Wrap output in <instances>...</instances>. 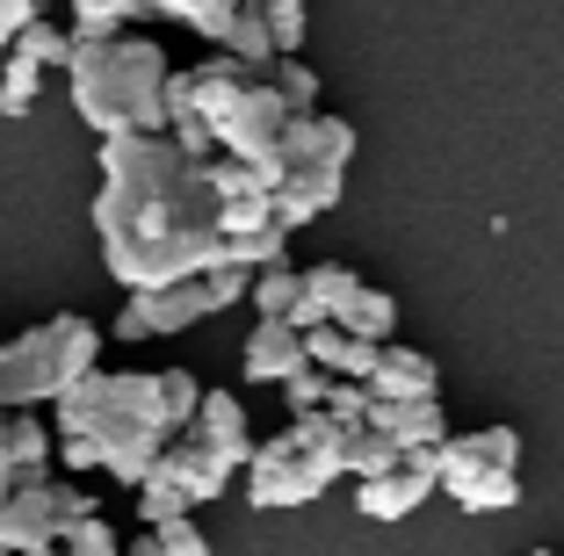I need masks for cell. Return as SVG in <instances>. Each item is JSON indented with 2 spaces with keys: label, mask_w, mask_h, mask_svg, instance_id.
<instances>
[{
  "label": "cell",
  "mask_w": 564,
  "mask_h": 556,
  "mask_svg": "<svg viewBox=\"0 0 564 556\" xmlns=\"http://www.w3.org/2000/svg\"><path fill=\"white\" fill-rule=\"evenodd\" d=\"M36 15H44L36 0H0V51H15V44H22V30H30Z\"/></svg>",
  "instance_id": "obj_37"
},
{
  "label": "cell",
  "mask_w": 564,
  "mask_h": 556,
  "mask_svg": "<svg viewBox=\"0 0 564 556\" xmlns=\"http://www.w3.org/2000/svg\"><path fill=\"white\" fill-rule=\"evenodd\" d=\"M210 131H217V152H232V160H247V166H261L268 152L282 145V131H290V109H282V95L268 87V73L261 80H247L225 109L210 116Z\"/></svg>",
  "instance_id": "obj_8"
},
{
  "label": "cell",
  "mask_w": 564,
  "mask_h": 556,
  "mask_svg": "<svg viewBox=\"0 0 564 556\" xmlns=\"http://www.w3.org/2000/svg\"><path fill=\"white\" fill-rule=\"evenodd\" d=\"M297 296H304V268L275 261V268L253 275V312L261 318H297Z\"/></svg>",
  "instance_id": "obj_23"
},
{
  "label": "cell",
  "mask_w": 564,
  "mask_h": 556,
  "mask_svg": "<svg viewBox=\"0 0 564 556\" xmlns=\"http://www.w3.org/2000/svg\"><path fill=\"white\" fill-rule=\"evenodd\" d=\"M166 51L152 36L123 30L101 44H73L66 87L95 138H160L166 131Z\"/></svg>",
  "instance_id": "obj_3"
},
{
  "label": "cell",
  "mask_w": 564,
  "mask_h": 556,
  "mask_svg": "<svg viewBox=\"0 0 564 556\" xmlns=\"http://www.w3.org/2000/svg\"><path fill=\"white\" fill-rule=\"evenodd\" d=\"M152 0H73V44H101V36H123Z\"/></svg>",
  "instance_id": "obj_21"
},
{
  "label": "cell",
  "mask_w": 564,
  "mask_h": 556,
  "mask_svg": "<svg viewBox=\"0 0 564 556\" xmlns=\"http://www.w3.org/2000/svg\"><path fill=\"white\" fill-rule=\"evenodd\" d=\"M95 513L80 484L66 477H15V484L0 491V556H30V549H58L73 527Z\"/></svg>",
  "instance_id": "obj_7"
},
{
  "label": "cell",
  "mask_w": 564,
  "mask_h": 556,
  "mask_svg": "<svg viewBox=\"0 0 564 556\" xmlns=\"http://www.w3.org/2000/svg\"><path fill=\"white\" fill-rule=\"evenodd\" d=\"M0 355H8V340H0Z\"/></svg>",
  "instance_id": "obj_41"
},
{
  "label": "cell",
  "mask_w": 564,
  "mask_h": 556,
  "mask_svg": "<svg viewBox=\"0 0 564 556\" xmlns=\"http://www.w3.org/2000/svg\"><path fill=\"white\" fill-rule=\"evenodd\" d=\"M239 369H247L253 383H290L297 369H312V347H304V332L290 326V318H261L253 326V340H247V355H239Z\"/></svg>",
  "instance_id": "obj_11"
},
{
  "label": "cell",
  "mask_w": 564,
  "mask_h": 556,
  "mask_svg": "<svg viewBox=\"0 0 564 556\" xmlns=\"http://www.w3.org/2000/svg\"><path fill=\"white\" fill-rule=\"evenodd\" d=\"M355 290H362V275H355L348 261H312V268H304V296H297V318H290V326H297V332L333 326V318L348 312Z\"/></svg>",
  "instance_id": "obj_14"
},
{
  "label": "cell",
  "mask_w": 564,
  "mask_h": 556,
  "mask_svg": "<svg viewBox=\"0 0 564 556\" xmlns=\"http://www.w3.org/2000/svg\"><path fill=\"white\" fill-rule=\"evenodd\" d=\"M152 377H160V405H166V419L182 426H196V405H203V383L188 377V369H152Z\"/></svg>",
  "instance_id": "obj_29"
},
{
  "label": "cell",
  "mask_w": 564,
  "mask_h": 556,
  "mask_svg": "<svg viewBox=\"0 0 564 556\" xmlns=\"http://www.w3.org/2000/svg\"><path fill=\"white\" fill-rule=\"evenodd\" d=\"M369 391L377 397H442V369H434V355H420V347L405 340H383L377 347V369H369Z\"/></svg>",
  "instance_id": "obj_12"
},
{
  "label": "cell",
  "mask_w": 564,
  "mask_h": 556,
  "mask_svg": "<svg viewBox=\"0 0 564 556\" xmlns=\"http://www.w3.org/2000/svg\"><path fill=\"white\" fill-rule=\"evenodd\" d=\"M36 87H44V66H30L22 51H8V73H0V116H30Z\"/></svg>",
  "instance_id": "obj_27"
},
{
  "label": "cell",
  "mask_w": 564,
  "mask_h": 556,
  "mask_svg": "<svg viewBox=\"0 0 564 556\" xmlns=\"http://www.w3.org/2000/svg\"><path fill=\"white\" fill-rule=\"evenodd\" d=\"M152 542H160V556H210V535L196 527V513H182V521L152 527Z\"/></svg>",
  "instance_id": "obj_35"
},
{
  "label": "cell",
  "mask_w": 564,
  "mask_h": 556,
  "mask_svg": "<svg viewBox=\"0 0 564 556\" xmlns=\"http://www.w3.org/2000/svg\"><path fill=\"white\" fill-rule=\"evenodd\" d=\"M51 456H58V434L36 412H8V462H15V477H44Z\"/></svg>",
  "instance_id": "obj_22"
},
{
  "label": "cell",
  "mask_w": 564,
  "mask_h": 556,
  "mask_svg": "<svg viewBox=\"0 0 564 556\" xmlns=\"http://www.w3.org/2000/svg\"><path fill=\"white\" fill-rule=\"evenodd\" d=\"M427 491H442V484H434V470L399 462V470H383V477H369V484H355V506H362V521H405L413 506H427Z\"/></svg>",
  "instance_id": "obj_13"
},
{
  "label": "cell",
  "mask_w": 564,
  "mask_h": 556,
  "mask_svg": "<svg viewBox=\"0 0 564 556\" xmlns=\"http://www.w3.org/2000/svg\"><path fill=\"white\" fill-rule=\"evenodd\" d=\"M30 556H51V549H30Z\"/></svg>",
  "instance_id": "obj_40"
},
{
  "label": "cell",
  "mask_w": 564,
  "mask_h": 556,
  "mask_svg": "<svg viewBox=\"0 0 564 556\" xmlns=\"http://www.w3.org/2000/svg\"><path fill=\"white\" fill-rule=\"evenodd\" d=\"M188 506H196V499H188V491L174 484L166 470H152L145 484H138V521H145V527H166V521H182Z\"/></svg>",
  "instance_id": "obj_26"
},
{
  "label": "cell",
  "mask_w": 564,
  "mask_h": 556,
  "mask_svg": "<svg viewBox=\"0 0 564 556\" xmlns=\"http://www.w3.org/2000/svg\"><path fill=\"white\" fill-rule=\"evenodd\" d=\"M210 312H217L210 275H188V282H166V290H131L117 312V332L123 340H174V332H188Z\"/></svg>",
  "instance_id": "obj_9"
},
{
  "label": "cell",
  "mask_w": 564,
  "mask_h": 556,
  "mask_svg": "<svg viewBox=\"0 0 564 556\" xmlns=\"http://www.w3.org/2000/svg\"><path fill=\"white\" fill-rule=\"evenodd\" d=\"M261 15H268V36H275V51H282V58H297V51H304V30H312L304 0H261Z\"/></svg>",
  "instance_id": "obj_31"
},
{
  "label": "cell",
  "mask_w": 564,
  "mask_h": 556,
  "mask_svg": "<svg viewBox=\"0 0 564 556\" xmlns=\"http://www.w3.org/2000/svg\"><path fill=\"white\" fill-rule=\"evenodd\" d=\"M203 181H210L217 210H225V203H247V196H268V188H261V174H253L247 160H232V152H217V160H203Z\"/></svg>",
  "instance_id": "obj_25"
},
{
  "label": "cell",
  "mask_w": 564,
  "mask_h": 556,
  "mask_svg": "<svg viewBox=\"0 0 564 556\" xmlns=\"http://www.w3.org/2000/svg\"><path fill=\"white\" fill-rule=\"evenodd\" d=\"M529 556H557V549H529Z\"/></svg>",
  "instance_id": "obj_39"
},
{
  "label": "cell",
  "mask_w": 564,
  "mask_h": 556,
  "mask_svg": "<svg viewBox=\"0 0 564 556\" xmlns=\"http://www.w3.org/2000/svg\"><path fill=\"white\" fill-rule=\"evenodd\" d=\"M340 477V419L333 412H304L282 434H268L247 462V506H312L318 491Z\"/></svg>",
  "instance_id": "obj_5"
},
{
  "label": "cell",
  "mask_w": 564,
  "mask_h": 556,
  "mask_svg": "<svg viewBox=\"0 0 564 556\" xmlns=\"http://www.w3.org/2000/svg\"><path fill=\"white\" fill-rule=\"evenodd\" d=\"M326 391H333L326 369H297V377L282 383V397H290V419H304V412H326Z\"/></svg>",
  "instance_id": "obj_34"
},
{
  "label": "cell",
  "mask_w": 564,
  "mask_h": 556,
  "mask_svg": "<svg viewBox=\"0 0 564 556\" xmlns=\"http://www.w3.org/2000/svg\"><path fill=\"white\" fill-rule=\"evenodd\" d=\"M95 239L123 290H166V282L225 268V225L174 138H101V188H95Z\"/></svg>",
  "instance_id": "obj_1"
},
{
  "label": "cell",
  "mask_w": 564,
  "mask_h": 556,
  "mask_svg": "<svg viewBox=\"0 0 564 556\" xmlns=\"http://www.w3.org/2000/svg\"><path fill=\"white\" fill-rule=\"evenodd\" d=\"M166 138H174L188 160H217V131L203 123V116H174V123H166Z\"/></svg>",
  "instance_id": "obj_36"
},
{
  "label": "cell",
  "mask_w": 564,
  "mask_h": 556,
  "mask_svg": "<svg viewBox=\"0 0 564 556\" xmlns=\"http://www.w3.org/2000/svg\"><path fill=\"white\" fill-rule=\"evenodd\" d=\"M217 51H232L239 66H253V73H268V66L282 58L275 36H268V15L253 8V0H239L232 15H225V30H217Z\"/></svg>",
  "instance_id": "obj_18"
},
{
  "label": "cell",
  "mask_w": 564,
  "mask_h": 556,
  "mask_svg": "<svg viewBox=\"0 0 564 556\" xmlns=\"http://www.w3.org/2000/svg\"><path fill=\"white\" fill-rule=\"evenodd\" d=\"M58 556H123V542H117V527L101 521V513H87V521L58 542Z\"/></svg>",
  "instance_id": "obj_33"
},
{
  "label": "cell",
  "mask_w": 564,
  "mask_h": 556,
  "mask_svg": "<svg viewBox=\"0 0 564 556\" xmlns=\"http://www.w3.org/2000/svg\"><path fill=\"white\" fill-rule=\"evenodd\" d=\"M405 448L383 434V426H340V477H355V484H369V477L399 470Z\"/></svg>",
  "instance_id": "obj_17"
},
{
  "label": "cell",
  "mask_w": 564,
  "mask_h": 556,
  "mask_svg": "<svg viewBox=\"0 0 564 556\" xmlns=\"http://www.w3.org/2000/svg\"><path fill=\"white\" fill-rule=\"evenodd\" d=\"M253 8H261V0H253Z\"/></svg>",
  "instance_id": "obj_42"
},
{
  "label": "cell",
  "mask_w": 564,
  "mask_h": 556,
  "mask_svg": "<svg viewBox=\"0 0 564 556\" xmlns=\"http://www.w3.org/2000/svg\"><path fill=\"white\" fill-rule=\"evenodd\" d=\"M152 8H160L166 22H188L196 36H210V44H217V30H225V15H232L239 0H152Z\"/></svg>",
  "instance_id": "obj_30"
},
{
  "label": "cell",
  "mask_w": 564,
  "mask_h": 556,
  "mask_svg": "<svg viewBox=\"0 0 564 556\" xmlns=\"http://www.w3.org/2000/svg\"><path fill=\"white\" fill-rule=\"evenodd\" d=\"M369 426H383L399 448H442L448 441V412L442 397H377V412H369Z\"/></svg>",
  "instance_id": "obj_15"
},
{
  "label": "cell",
  "mask_w": 564,
  "mask_h": 556,
  "mask_svg": "<svg viewBox=\"0 0 564 556\" xmlns=\"http://www.w3.org/2000/svg\"><path fill=\"white\" fill-rule=\"evenodd\" d=\"M15 51L30 58V66H44V73H51V66H66V58H73V30H58V22L36 15L30 30H22V44H15Z\"/></svg>",
  "instance_id": "obj_28"
},
{
  "label": "cell",
  "mask_w": 564,
  "mask_h": 556,
  "mask_svg": "<svg viewBox=\"0 0 564 556\" xmlns=\"http://www.w3.org/2000/svg\"><path fill=\"white\" fill-rule=\"evenodd\" d=\"M333 326L355 332V340H369V347L399 340V296H391V290H369V282H362V290L348 296V312L333 318Z\"/></svg>",
  "instance_id": "obj_20"
},
{
  "label": "cell",
  "mask_w": 564,
  "mask_h": 556,
  "mask_svg": "<svg viewBox=\"0 0 564 556\" xmlns=\"http://www.w3.org/2000/svg\"><path fill=\"white\" fill-rule=\"evenodd\" d=\"M196 434H203L210 448H225L239 470H247L253 448H261V441H253V426H247V405H239L232 391H203V405H196Z\"/></svg>",
  "instance_id": "obj_16"
},
{
  "label": "cell",
  "mask_w": 564,
  "mask_h": 556,
  "mask_svg": "<svg viewBox=\"0 0 564 556\" xmlns=\"http://www.w3.org/2000/svg\"><path fill=\"white\" fill-rule=\"evenodd\" d=\"M304 347H312V369H326V377L369 383V369H377V347L355 340V332H340V326H312V332H304Z\"/></svg>",
  "instance_id": "obj_19"
},
{
  "label": "cell",
  "mask_w": 564,
  "mask_h": 556,
  "mask_svg": "<svg viewBox=\"0 0 564 556\" xmlns=\"http://www.w3.org/2000/svg\"><path fill=\"white\" fill-rule=\"evenodd\" d=\"M15 484V462H8V405H0V491Z\"/></svg>",
  "instance_id": "obj_38"
},
{
  "label": "cell",
  "mask_w": 564,
  "mask_h": 556,
  "mask_svg": "<svg viewBox=\"0 0 564 556\" xmlns=\"http://www.w3.org/2000/svg\"><path fill=\"white\" fill-rule=\"evenodd\" d=\"M182 426L166 419L160 405V377H117V369H95L58 397V462L73 477L80 470H109L117 484H145L160 470L166 441Z\"/></svg>",
  "instance_id": "obj_2"
},
{
  "label": "cell",
  "mask_w": 564,
  "mask_h": 556,
  "mask_svg": "<svg viewBox=\"0 0 564 556\" xmlns=\"http://www.w3.org/2000/svg\"><path fill=\"white\" fill-rule=\"evenodd\" d=\"M268 87L282 95L290 116H318V73L304 66V58H275V66H268Z\"/></svg>",
  "instance_id": "obj_24"
},
{
  "label": "cell",
  "mask_w": 564,
  "mask_h": 556,
  "mask_svg": "<svg viewBox=\"0 0 564 556\" xmlns=\"http://www.w3.org/2000/svg\"><path fill=\"white\" fill-rule=\"evenodd\" d=\"M95 355H101V332L87 326L80 312L44 318V326H30L22 340H8V355H0V405L8 412L58 405L80 377H95Z\"/></svg>",
  "instance_id": "obj_4"
},
{
  "label": "cell",
  "mask_w": 564,
  "mask_h": 556,
  "mask_svg": "<svg viewBox=\"0 0 564 556\" xmlns=\"http://www.w3.org/2000/svg\"><path fill=\"white\" fill-rule=\"evenodd\" d=\"M160 470L174 477V484H182L188 499H196V506H210V499H225V491H232L239 462L225 456V448H210V441H203V434H196V426H188V434H174V441H166Z\"/></svg>",
  "instance_id": "obj_10"
},
{
  "label": "cell",
  "mask_w": 564,
  "mask_h": 556,
  "mask_svg": "<svg viewBox=\"0 0 564 556\" xmlns=\"http://www.w3.org/2000/svg\"><path fill=\"white\" fill-rule=\"evenodd\" d=\"M326 412H333L340 426H369V412H377V391H369V383H355V377H333Z\"/></svg>",
  "instance_id": "obj_32"
},
{
  "label": "cell",
  "mask_w": 564,
  "mask_h": 556,
  "mask_svg": "<svg viewBox=\"0 0 564 556\" xmlns=\"http://www.w3.org/2000/svg\"><path fill=\"white\" fill-rule=\"evenodd\" d=\"M442 491L464 513H507L521 499V434L514 426H478L442 441Z\"/></svg>",
  "instance_id": "obj_6"
}]
</instances>
